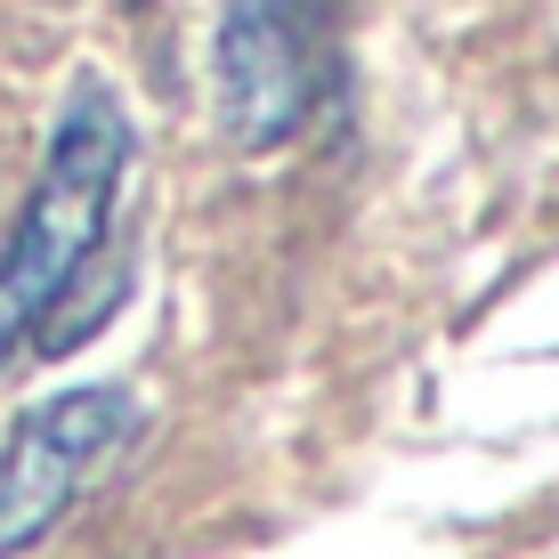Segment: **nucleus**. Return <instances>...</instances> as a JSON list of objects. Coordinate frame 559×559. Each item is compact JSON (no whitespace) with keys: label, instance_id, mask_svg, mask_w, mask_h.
Returning a JSON list of instances; mask_svg holds the SVG:
<instances>
[{"label":"nucleus","instance_id":"nucleus-1","mask_svg":"<svg viewBox=\"0 0 559 559\" xmlns=\"http://www.w3.org/2000/svg\"><path fill=\"white\" fill-rule=\"evenodd\" d=\"M130 154H139V139H130L122 98L98 73H82L57 98L49 154L33 170V195L16 211L9 243H0V373L33 333H49L66 293L90 276V260L114 227V203H122Z\"/></svg>","mask_w":559,"mask_h":559},{"label":"nucleus","instance_id":"nucleus-2","mask_svg":"<svg viewBox=\"0 0 559 559\" xmlns=\"http://www.w3.org/2000/svg\"><path fill=\"white\" fill-rule=\"evenodd\" d=\"M130 438H139V397L122 381H82L16 414L0 438V559L49 544Z\"/></svg>","mask_w":559,"mask_h":559},{"label":"nucleus","instance_id":"nucleus-3","mask_svg":"<svg viewBox=\"0 0 559 559\" xmlns=\"http://www.w3.org/2000/svg\"><path fill=\"white\" fill-rule=\"evenodd\" d=\"M333 0H219L211 33V98L236 146H284L308 130L333 82V41H324Z\"/></svg>","mask_w":559,"mask_h":559}]
</instances>
